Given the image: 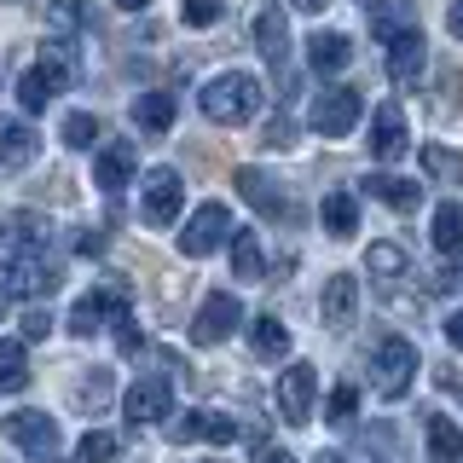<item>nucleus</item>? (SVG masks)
<instances>
[{
	"label": "nucleus",
	"instance_id": "1",
	"mask_svg": "<svg viewBox=\"0 0 463 463\" xmlns=\"http://www.w3.org/2000/svg\"><path fill=\"white\" fill-rule=\"evenodd\" d=\"M197 105H203V116H209V122H221V128H243V122H250V116L260 110V81H255V76H243V70H226V76L203 81Z\"/></svg>",
	"mask_w": 463,
	"mask_h": 463
},
{
	"label": "nucleus",
	"instance_id": "2",
	"mask_svg": "<svg viewBox=\"0 0 463 463\" xmlns=\"http://www.w3.org/2000/svg\"><path fill=\"white\" fill-rule=\"evenodd\" d=\"M70 81H76V58H70V47H58V41H52V47L24 70V81H18V105H24V116H41Z\"/></svg>",
	"mask_w": 463,
	"mask_h": 463
},
{
	"label": "nucleus",
	"instance_id": "3",
	"mask_svg": "<svg viewBox=\"0 0 463 463\" xmlns=\"http://www.w3.org/2000/svg\"><path fill=\"white\" fill-rule=\"evenodd\" d=\"M411 383H417V347L405 342V336H388L371 354V388L383 400H405V394H411Z\"/></svg>",
	"mask_w": 463,
	"mask_h": 463
},
{
	"label": "nucleus",
	"instance_id": "4",
	"mask_svg": "<svg viewBox=\"0 0 463 463\" xmlns=\"http://www.w3.org/2000/svg\"><path fill=\"white\" fill-rule=\"evenodd\" d=\"M128 301H134V289H128L122 279H105V284H93L87 289V296L76 301V307H70V336H93L99 325H116V318L128 313Z\"/></svg>",
	"mask_w": 463,
	"mask_h": 463
},
{
	"label": "nucleus",
	"instance_id": "5",
	"mask_svg": "<svg viewBox=\"0 0 463 463\" xmlns=\"http://www.w3.org/2000/svg\"><path fill=\"white\" fill-rule=\"evenodd\" d=\"M180 209H185L180 168H151V174H145V185H139V221L145 226H174V221H180Z\"/></svg>",
	"mask_w": 463,
	"mask_h": 463
},
{
	"label": "nucleus",
	"instance_id": "6",
	"mask_svg": "<svg viewBox=\"0 0 463 463\" xmlns=\"http://www.w3.org/2000/svg\"><path fill=\"white\" fill-rule=\"evenodd\" d=\"M6 440L18 446V452H29L35 463H52L64 452V434H58V423L47 411H12L6 417Z\"/></svg>",
	"mask_w": 463,
	"mask_h": 463
},
{
	"label": "nucleus",
	"instance_id": "7",
	"mask_svg": "<svg viewBox=\"0 0 463 463\" xmlns=\"http://www.w3.org/2000/svg\"><path fill=\"white\" fill-rule=\"evenodd\" d=\"M359 116H365V99H359L354 87H330V93L313 99L307 128H313V134H325V139H342V134H354Z\"/></svg>",
	"mask_w": 463,
	"mask_h": 463
},
{
	"label": "nucleus",
	"instance_id": "8",
	"mask_svg": "<svg viewBox=\"0 0 463 463\" xmlns=\"http://www.w3.org/2000/svg\"><path fill=\"white\" fill-rule=\"evenodd\" d=\"M221 243H232V209L226 203H203L192 221H185V232H180V255L203 260V255L221 250Z\"/></svg>",
	"mask_w": 463,
	"mask_h": 463
},
{
	"label": "nucleus",
	"instance_id": "9",
	"mask_svg": "<svg viewBox=\"0 0 463 463\" xmlns=\"http://www.w3.org/2000/svg\"><path fill=\"white\" fill-rule=\"evenodd\" d=\"M255 47L267 58V70L279 76V87H289V12L284 6H260L255 12Z\"/></svg>",
	"mask_w": 463,
	"mask_h": 463
},
{
	"label": "nucleus",
	"instance_id": "10",
	"mask_svg": "<svg viewBox=\"0 0 463 463\" xmlns=\"http://www.w3.org/2000/svg\"><path fill=\"white\" fill-rule=\"evenodd\" d=\"M238 325H243L238 296H232V289H214V296L197 307V318H192V342H197V347H214V342H226Z\"/></svg>",
	"mask_w": 463,
	"mask_h": 463
},
{
	"label": "nucleus",
	"instance_id": "11",
	"mask_svg": "<svg viewBox=\"0 0 463 463\" xmlns=\"http://www.w3.org/2000/svg\"><path fill=\"white\" fill-rule=\"evenodd\" d=\"M168 411H174V383H168V376H139V383L122 394V417H128V423H163Z\"/></svg>",
	"mask_w": 463,
	"mask_h": 463
},
{
	"label": "nucleus",
	"instance_id": "12",
	"mask_svg": "<svg viewBox=\"0 0 463 463\" xmlns=\"http://www.w3.org/2000/svg\"><path fill=\"white\" fill-rule=\"evenodd\" d=\"M313 400H318V371L307 365V359H296V365L279 376V411H284V423H307Z\"/></svg>",
	"mask_w": 463,
	"mask_h": 463
},
{
	"label": "nucleus",
	"instance_id": "13",
	"mask_svg": "<svg viewBox=\"0 0 463 463\" xmlns=\"http://www.w3.org/2000/svg\"><path fill=\"white\" fill-rule=\"evenodd\" d=\"M174 434V440H180V446H192V440H209V446H232V440H238V417H226V411H185L180 417V423H174L168 429Z\"/></svg>",
	"mask_w": 463,
	"mask_h": 463
},
{
	"label": "nucleus",
	"instance_id": "14",
	"mask_svg": "<svg viewBox=\"0 0 463 463\" xmlns=\"http://www.w3.org/2000/svg\"><path fill=\"white\" fill-rule=\"evenodd\" d=\"M6 289H18V296H47V289H58V260L47 250H29L18 255V267H6Z\"/></svg>",
	"mask_w": 463,
	"mask_h": 463
},
{
	"label": "nucleus",
	"instance_id": "15",
	"mask_svg": "<svg viewBox=\"0 0 463 463\" xmlns=\"http://www.w3.org/2000/svg\"><path fill=\"white\" fill-rule=\"evenodd\" d=\"M405 145H411V134H405V110L400 105H376V116H371V156L376 163H400Z\"/></svg>",
	"mask_w": 463,
	"mask_h": 463
},
{
	"label": "nucleus",
	"instance_id": "16",
	"mask_svg": "<svg viewBox=\"0 0 463 463\" xmlns=\"http://www.w3.org/2000/svg\"><path fill=\"white\" fill-rule=\"evenodd\" d=\"M134 174H139V151L128 139H110L105 151H99V163H93V185L99 192H122Z\"/></svg>",
	"mask_w": 463,
	"mask_h": 463
},
{
	"label": "nucleus",
	"instance_id": "17",
	"mask_svg": "<svg viewBox=\"0 0 463 463\" xmlns=\"http://www.w3.org/2000/svg\"><path fill=\"white\" fill-rule=\"evenodd\" d=\"M359 192L376 197V203H388L394 214H411L417 203H423V185H417V180H400V174H383V168L365 174V180H359Z\"/></svg>",
	"mask_w": 463,
	"mask_h": 463
},
{
	"label": "nucleus",
	"instance_id": "18",
	"mask_svg": "<svg viewBox=\"0 0 463 463\" xmlns=\"http://www.w3.org/2000/svg\"><path fill=\"white\" fill-rule=\"evenodd\" d=\"M238 192L243 203H255L267 221H289V203H284V185L272 180V174H260V168H238Z\"/></svg>",
	"mask_w": 463,
	"mask_h": 463
},
{
	"label": "nucleus",
	"instance_id": "19",
	"mask_svg": "<svg viewBox=\"0 0 463 463\" xmlns=\"http://www.w3.org/2000/svg\"><path fill=\"white\" fill-rule=\"evenodd\" d=\"M318 313H325L330 330H347V325H354V318H359V284H354V272H336V279L325 284Z\"/></svg>",
	"mask_w": 463,
	"mask_h": 463
},
{
	"label": "nucleus",
	"instance_id": "20",
	"mask_svg": "<svg viewBox=\"0 0 463 463\" xmlns=\"http://www.w3.org/2000/svg\"><path fill=\"white\" fill-rule=\"evenodd\" d=\"M307 64L318 76H342V70L354 64V41H347L342 29H318V35H307Z\"/></svg>",
	"mask_w": 463,
	"mask_h": 463
},
{
	"label": "nucleus",
	"instance_id": "21",
	"mask_svg": "<svg viewBox=\"0 0 463 463\" xmlns=\"http://www.w3.org/2000/svg\"><path fill=\"white\" fill-rule=\"evenodd\" d=\"M35 156H41V134L29 122H6V128H0V168H6V174L29 168Z\"/></svg>",
	"mask_w": 463,
	"mask_h": 463
},
{
	"label": "nucleus",
	"instance_id": "22",
	"mask_svg": "<svg viewBox=\"0 0 463 463\" xmlns=\"http://www.w3.org/2000/svg\"><path fill=\"white\" fill-rule=\"evenodd\" d=\"M383 47H388V76H394V81H417V76H423L429 47H423V35H417V29H405V35L383 41Z\"/></svg>",
	"mask_w": 463,
	"mask_h": 463
},
{
	"label": "nucleus",
	"instance_id": "23",
	"mask_svg": "<svg viewBox=\"0 0 463 463\" xmlns=\"http://www.w3.org/2000/svg\"><path fill=\"white\" fill-rule=\"evenodd\" d=\"M47 238H52L47 214H35V209H18V214H6V243H12L18 255H29V250H47Z\"/></svg>",
	"mask_w": 463,
	"mask_h": 463
},
{
	"label": "nucleus",
	"instance_id": "24",
	"mask_svg": "<svg viewBox=\"0 0 463 463\" xmlns=\"http://www.w3.org/2000/svg\"><path fill=\"white\" fill-rule=\"evenodd\" d=\"M423 429H429L423 434V440H429V463H463V429L452 423V417L434 411Z\"/></svg>",
	"mask_w": 463,
	"mask_h": 463
},
{
	"label": "nucleus",
	"instance_id": "25",
	"mask_svg": "<svg viewBox=\"0 0 463 463\" xmlns=\"http://www.w3.org/2000/svg\"><path fill=\"white\" fill-rule=\"evenodd\" d=\"M405 29H417V12L411 0H371V35L376 41H394Z\"/></svg>",
	"mask_w": 463,
	"mask_h": 463
},
{
	"label": "nucleus",
	"instance_id": "26",
	"mask_svg": "<svg viewBox=\"0 0 463 463\" xmlns=\"http://www.w3.org/2000/svg\"><path fill=\"white\" fill-rule=\"evenodd\" d=\"M318 221H325L330 238H354L359 232V197L354 192H330L325 203H318Z\"/></svg>",
	"mask_w": 463,
	"mask_h": 463
},
{
	"label": "nucleus",
	"instance_id": "27",
	"mask_svg": "<svg viewBox=\"0 0 463 463\" xmlns=\"http://www.w3.org/2000/svg\"><path fill=\"white\" fill-rule=\"evenodd\" d=\"M429 238H434V250H440L446 260L463 255V203H440V209H434Z\"/></svg>",
	"mask_w": 463,
	"mask_h": 463
},
{
	"label": "nucleus",
	"instance_id": "28",
	"mask_svg": "<svg viewBox=\"0 0 463 463\" xmlns=\"http://www.w3.org/2000/svg\"><path fill=\"white\" fill-rule=\"evenodd\" d=\"M174 116H180L174 93H139V99H134V122L145 128V134H168Z\"/></svg>",
	"mask_w": 463,
	"mask_h": 463
},
{
	"label": "nucleus",
	"instance_id": "29",
	"mask_svg": "<svg viewBox=\"0 0 463 463\" xmlns=\"http://www.w3.org/2000/svg\"><path fill=\"white\" fill-rule=\"evenodd\" d=\"M250 347H255V359H289V330L272 313H260L250 318Z\"/></svg>",
	"mask_w": 463,
	"mask_h": 463
},
{
	"label": "nucleus",
	"instance_id": "30",
	"mask_svg": "<svg viewBox=\"0 0 463 463\" xmlns=\"http://www.w3.org/2000/svg\"><path fill=\"white\" fill-rule=\"evenodd\" d=\"M232 272H238L243 284H255L260 272H267V250H260L255 232H232Z\"/></svg>",
	"mask_w": 463,
	"mask_h": 463
},
{
	"label": "nucleus",
	"instance_id": "31",
	"mask_svg": "<svg viewBox=\"0 0 463 463\" xmlns=\"http://www.w3.org/2000/svg\"><path fill=\"white\" fill-rule=\"evenodd\" d=\"M405 267H411V255H405V243H394V238H383V243L365 250V272H371V279H400Z\"/></svg>",
	"mask_w": 463,
	"mask_h": 463
},
{
	"label": "nucleus",
	"instance_id": "32",
	"mask_svg": "<svg viewBox=\"0 0 463 463\" xmlns=\"http://www.w3.org/2000/svg\"><path fill=\"white\" fill-rule=\"evenodd\" d=\"M29 383V354L24 342H0V394H18Z\"/></svg>",
	"mask_w": 463,
	"mask_h": 463
},
{
	"label": "nucleus",
	"instance_id": "33",
	"mask_svg": "<svg viewBox=\"0 0 463 463\" xmlns=\"http://www.w3.org/2000/svg\"><path fill=\"white\" fill-rule=\"evenodd\" d=\"M354 417H359V388L354 383H336V388H330V400H325V423L330 429H347Z\"/></svg>",
	"mask_w": 463,
	"mask_h": 463
},
{
	"label": "nucleus",
	"instance_id": "34",
	"mask_svg": "<svg viewBox=\"0 0 463 463\" xmlns=\"http://www.w3.org/2000/svg\"><path fill=\"white\" fill-rule=\"evenodd\" d=\"M76 405L81 411H105L110 405V371H87L81 388H76Z\"/></svg>",
	"mask_w": 463,
	"mask_h": 463
},
{
	"label": "nucleus",
	"instance_id": "35",
	"mask_svg": "<svg viewBox=\"0 0 463 463\" xmlns=\"http://www.w3.org/2000/svg\"><path fill=\"white\" fill-rule=\"evenodd\" d=\"M116 452H122V440H116L110 429H93V434L76 446V463H110Z\"/></svg>",
	"mask_w": 463,
	"mask_h": 463
},
{
	"label": "nucleus",
	"instance_id": "36",
	"mask_svg": "<svg viewBox=\"0 0 463 463\" xmlns=\"http://www.w3.org/2000/svg\"><path fill=\"white\" fill-rule=\"evenodd\" d=\"M93 139H99V122H93V116H87V110L64 116V145H70V151H87V145H93Z\"/></svg>",
	"mask_w": 463,
	"mask_h": 463
},
{
	"label": "nucleus",
	"instance_id": "37",
	"mask_svg": "<svg viewBox=\"0 0 463 463\" xmlns=\"http://www.w3.org/2000/svg\"><path fill=\"white\" fill-rule=\"evenodd\" d=\"M221 0H180V18L185 24H192V29H214V24H221Z\"/></svg>",
	"mask_w": 463,
	"mask_h": 463
},
{
	"label": "nucleus",
	"instance_id": "38",
	"mask_svg": "<svg viewBox=\"0 0 463 463\" xmlns=\"http://www.w3.org/2000/svg\"><path fill=\"white\" fill-rule=\"evenodd\" d=\"M52 24L58 29H70V24H93V0H52Z\"/></svg>",
	"mask_w": 463,
	"mask_h": 463
},
{
	"label": "nucleus",
	"instance_id": "39",
	"mask_svg": "<svg viewBox=\"0 0 463 463\" xmlns=\"http://www.w3.org/2000/svg\"><path fill=\"white\" fill-rule=\"evenodd\" d=\"M423 168H429V174H440V180H452V174H463V163H458L452 151H446V145H429V151H423Z\"/></svg>",
	"mask_w": 463,
	"mask_h": 463
},
{
	"label": "nucleus",
	"instance_id": "40",
	"mask_svg": "<svg viewBox=\"0 0 463 463\" xmlns=\"http://www.w3.org/2000/svg\"><path fill=\"white\" fill-rule=\"evenodd\" d=\"M18 330H24L29 342H41V336L52 330V313H47V307H24V325H18Z\"/></svg>",
	"mask_w": 463,
	"mask_h": 463
},
{
	"label": "nucleus",
	"instance_id": "41",
	"mask_svg": "<svg viewBox=\"0 0 463 463\" xmlns=\"http://www.w3.org/2000/svg\"><path fill=\"white\" fill-rule=\"evenodd\" d=\"M116 347H122V354H139V347H145V336H139V325H134V318H116Z\"/></svg>",
	"mask_w": 463,
	"mask_h": 463
},
{
	"label": "nucleus",
	"instance_id": "42",
	"mask_svg": "<svg viewBox=\"0 0 463 463\" xmlns=\"http://www.w3.org/2000/svg\"><path fill=\"white\" fill-rule=\"evenodd\" d=\"M267 145H272V151L296 145V122H289V116H279V122H267Z\"/></svg>",
	"mask_w": 463,
	"mask_h": 463
},
{
	"label": "nucleus",
	"instance_id": "43",
	"mask_svg": "<svg viewBox=\"0 0 463 463\" xmlns=\"http://www.w3.org/2000/svg\"><path fill=\"white\" fill-rule=\"evenodd\" d=\"M70 243H76L81 255H105V232H93V226H87V232H76Z\"/></svg>",
	"mask_w": 463,
	"mask_h": 463
},
{
	"label": "nucleus",
	"instance_id": "44",
	"mask_svg": "<svg viewBox=\"0 0 463 463\" xmlns=\"http://www.w3.org/2000/svg\"><path fill=\"white\" fill-rule=\"evenodd\" d=\"M446 342H452L458 354H463V313H452V318H446Z\"/></svg>",
	"mask_w": 463,
	"mask_h": 463
},
{
	"label": "nucleus",
	"instance_id": "45",
	"mask_svg": "<svg viewBox=\"0 0 463 463\" xmlns=\"http://www.w3.org/2000/svg\"><path fill=\"white\" fill-rule=\"evenodd\" d=\"M446 29L463 41V0H452V6H446Z\"/></svg>",
	"mask_w": 463,
	"mask_h": 463
},
{
	"label": "nucleus",
	"instance_id": "46",
	"mask_svg": "<svg viewBox=\"0 0 463 463\" xmlns=\"http://www.w3.org/2000/svg\"><path fill=\"white\" fill-rule=\"evenodd\" d=\"M255 463H296V458H289V452H279V446H260V452H255Z\"/></svg>",
	"mask_w": 463,
	"mask_h": 463
},
{
	"label": "nucleus",
	"instance_id": "47",
	"mask_svg": "<svg viewBox=\"0 0 463 463\" xmlns=\"http://www.w3.org/2000/svg\"><path fill=\"white\" fill-rule=\"evenodd\" d=\"M289 6H296V12H325L330 0H289Z\"/></svg>",
	"mask_w": 463,
	"mask_h": 463
},
{
	"label": "nucleus",
	"instance_id": "48",
	"mask_svg": "<svg viewBox=\"0 0 463 463\" xmlns=\"http://www.w3.org/2000/svg\"><path fill=\"white\" fill-rule=\"evenodd\" d=\"M116 6H122V12H145V6H151V0H116Z\"/></svg>",
	"mask_w": 463,
	"mask_h": 463
},
{
	"label": "nucleus",
	"instance_id": "49",
	"mask_svg": "<svg viewBox=\"0 0 463 463\" xmlns=\"http://www.w3.org/2000/svg\"><path fill=\"white\" fill-rule=\"evenodd\" d=\"M313 463H347V458H342V452H318Z\"/></svg>",
	"mask_w": 463,
	"mask_h": 463
},
{
	"label": "nucleus",
	"instance_id": "50",
	"mask_svg": "<svg viewBox=\"0 0 463 463\" xmlns=\"http://www.w3.org/2000/svg\"><path fill=\"white\" fill-rule=\"evenodd\" d=\"M0 313H6V267H0Z\"/></svg>",
	"mask_w": 463,
	"mask_h": 463
}]
</instances>
